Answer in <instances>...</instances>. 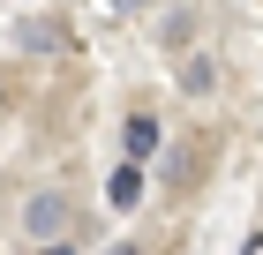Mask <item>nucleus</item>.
<instances>
[{
	"instance_id": "nucleus-2",
	"label": "nucleus",
	"mask_w": 263,
	"mask_h": 255,
	"mask_svg": "<svg viewBox=\"0 0 263 255\" xmlns=\"http://www.w3.org/2000/svg\"><path fill=\"white\" fill-rule=\"evenodd\" d=\"M105 203H113V210H136V203H143V165H136V158H128V165H113Z\"/></svg>"
},
{
	"instance_id": "nucleus-8",
	"label": "nucleus",
	"mask_w": 263,
	"mask_h": 255,
	"mask_svg": "<svg viewBox=\"0 0 263 255\" xmlns=\"http://www.w3.org/2000/svg\"><path fill=\"white\" fill-rule=\"evenodd\" d=\"M105 255H143V248H128V240H121V248H105Z\"/></svg>"
},
{
	"instance_id": "nucleus-4",
	"label": "nucleus",
	"mask_w": 263,
	"mask_h": 255,
	"mask_svg": "<svg viewBox=\"0 0 263 255\" xmlns=\"http://www.w3.org/2000/svg\"><path fill=\"white\" fill-rule=\"evenodd\" d=\"M23 45H30V53H61L68 30H61V23H23Z\"/></svg>"
},
{
	"instance_id": "nucleus-3",
	"label": "nucleus",
	"mask_w": 263,
	"mask_h": 255,
	"mask_svg": "<svg viewBox=\"0 0 263 255\" xmlns=\"http://www.w3.org/2000/svg\"><path fill=\"white\" fill-rule=\"evenodd\" d=\"M23 225H30L38 240H53V233L68 225V203H61V195H30V210H23Z\"/></svg>"
},
{
	"instance_id": "nucleus-10",
	"label": "nucleus",
	"mask_w": 263,
	"mask_h": 255,
	"mask_svg": "<svg viewBox=\"0 0 263 255\" xmlns=\"http://www.w3.org/2000/svg\"><path fill=\"white\" fill-rule=\"evenodd\" d=\"M0 105H8V90H0Z\"/></svg>"
},
{
	"instance_id": "nucleus-1",
	"label": "nucleus",
	"mask_w": 263,
	"mask_h": 255,
	"mask_svg": "<svg viewBox=\"0 0 263 255\" xmlns=\"http://www.w3.org/2000/svg\"><path fill=\"white\" fill-rule=\"evenodd\" d=\"M158 143H165V128H158L151 113H128V120H121V150L136 158V165H143V158H158Z\"/></svg>"
},
{
	"instance_id": "nucleus-7",
	"label": "nucleus",
	"mask_w": 263,
	"mask_h": 255,
	"mask_svg": "<svg viewBox=\"0 0 263 255\" xmlns=\"http://www.w3.org/2000/svg\"><path fill=\"white\" fill-rule=\"evenodd\" d=\"M38 255H76V248H61V240H53V248H38Z\"/></svg>"
},
{
	"instance_id": "nucleus-9",
	"label": "nucleus",
	"mask_w": 263,
	"mask_h": 255,
	"mask_svg": "<svg viewBox=\"0 0 263 255\" xmlns=\"http://www.w3.org/2000/svg\"><path fill=\"white\" fill-rule=\"evenodd\" d=\"M113 8H151V0H113Z\"/></svg>"
},
{
	"instance_id": "nucleus-6",
	"label": "nucleus",
	"mask_w": 263,
	"mask_h": 255,
	"mask_svg": "<svg viewBox=\"0 0 263 255\" xmlns=\"http://www.w3.org/2000/svg\"><path fill=\"white\" fill-rule=\"evenodd\" d=\"M241 255H263V233H248V248H241Z\"/></svg>"
},
{
	"instance_id": "nucleus-5",
	"label": "nucleus",
	"mask_w": 263,
	"mask_h": 255,
	"mask_svg": "<svg viewBox=\"0 0 263 255\" xmlns=\"http://www.w3.org/2000/svg\"><path fill=\"white\" fill-rule=\"evenodd\" d=\"M181 83H188V90H196V98H203V90H211V83H218V75H211V60H188V75H181Z\"/></svg>"
}]
</instances>
